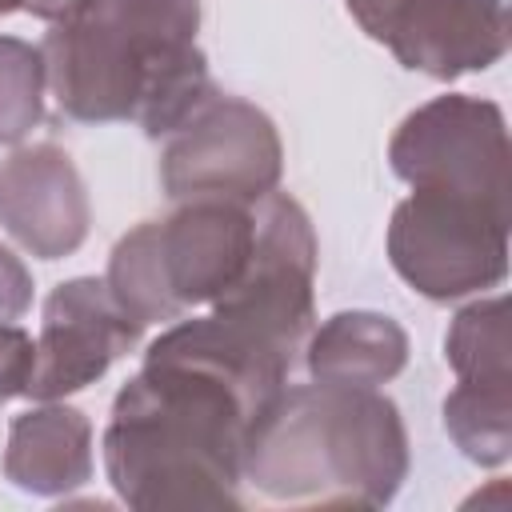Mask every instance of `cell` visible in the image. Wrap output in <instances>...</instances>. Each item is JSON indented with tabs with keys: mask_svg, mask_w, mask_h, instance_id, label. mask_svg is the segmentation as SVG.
Masks as SVG:
<instances>
[{
	"mask_svg": "<svg viewBox=\"0 0 512 512\" xmlns=\"http://www.w3.org/2000/svg\"><path fill=\"white\" fill-rule=\"evenodd\" d=\"M32 308V276L16 252L0 244V324L20 320Z\"/></svg>",
	"mask_w": 512,
	"mask_h": 512,
	"instance_id": "cell-18",
	"label": "cell"
},
{
	"mask_svg": "<svg viewBox=\"0 0 512 512\" xmlns=\"http://www.w3.org/2000/svg\"><path fill=\"white\" fill-rule=\"evenodd\" d=\"M44 92V52L20 36H0V144H16L40 124Z\"/></svg>",
	"mask_w": 512,
	"mask_h": 512,
	"instance_id": "cell-16",
	"label": "cell"
},
{
	"mask_svg": "<svg viewBox=\"0 0 512 512\" xmlns=\"http://www.w3.org/2000/svg\"><path fill=\"white\" fill-rule=\"evenodd\" d=\"M392 172L424 192H448L508 212L512 152L504 112L480 96H436L408 112L388 144Z\"/></svg>",
	"mask_w": 512,
	"mask_h": 512,
	"instance_id": "cell-6",
	"label": "cell"
},
{
	"mask_svg": "<svg viewBox=\"0 0 512 512\" xmlns=\"http://www.w3.org/2000/svg\"><path fill=\"white\" fill-rule=\"evenodd\" d=\"M304 364L320 384L376 388L408 364V336L392 316L380 312H336L312 328Z\"/></svg>",
	"mask_w": 512,
	"mask_h": 512,
	"instance_id": "cell-13",
	"label": "cell"
},
{
	"mask_svg": "<svg viewBox=\"0 0 512 512\" xmlns=\"http://www.w3.org/2000/svg\"><path fill=\"white\" fill-rule=\"evenodd\" d=\"M252 248V204L224 196L176 200L164 220L124 232L108 256L104 284L144 328L212 304L244 268Z\"/></svg>",
	"mask_w": 512,
	"mask_h": 512,
	"instance_id": "cell-4",
	"label": "cell"
},
{
	"mask_svg": "<svg viewBox=\"0 0 512 512\" xmlns=\"http://www.w3.org/2000/svg\"><path fill=\"white\" fill-rule=\"evenodd\" d=\"M444 356L460 380H512V332L504 296L476 300L456 312L444 336Z\"/></svg>",
	"mask_w": 512,
	"mask_h": 512,
	"instance_id": "cell-15",
	"label": "cell"
},
{
	"mask_svg": "<svg viewBox=\"0 0 512 512\" xmlns=\"http://www.w3.org/2000/svg\"><path fill=\"white\" fill-rule=\"evenodd\" d=\"M284 148L276 124L248 100L208 92L168 136L160 156V184L172 200L224 196L256 204L280 184Z\"/></svg>",
	"mask_w": 512,
	"mask_h": 512,
	"instance_id": "cell-8",
	"label": "cell"
},
{
	"mask_svg": "<svg viewBox=\"0 0 512 512\" xmlns=\"http://www.w3.org/2000/svg\"><path fill=\"white\" fill-rule=\"evenodd\" d=\"M0 224L40 260L72 256L84 244L92 204L64 148L44 140L0 160Z\"/></svg>",
	"mask_w": 512,
	"mask_h": 512,
	"instance_id": "cell-11",
	"label": "cell"
},
{
	"mask_svg": "<svg viewBox=\"0 0 512 512\" xmlns=\"http://www.w3.org/2000/svg\"><path fill=\"white\" fill-rule=\"evenodd\" d=\"M352 20L404 68L456 80L508 52L504 0H344Z\"/></svg>",
	"mask_w": 512,
	"mask_h": 512,
	"instance_id": "cell-9",
	"label": "cell"
},
{
	"mask_svg": "<svg viewBox=\"0 0 512 512\" xmlns=\"http://www.w3.org/2000/svg\"><path fill=\"white\" fill-rule=\"evenodd\" d=\"M84 4H88V0H32L28 12L40 16V20H48V24H60V20H72Z\"/></svg>",
	"mask_w": 512,
	"mask_h": 512,
	"instance_id": "cell-19",
	"label": "cell"
},
{
	"mask_svg": "<svg viewBox=\"0 0 512 512\" xmlns=\"http://www.w3.org/2000/svg\"><path fill=\"white\" fill-rule=\"evenodd\" d=\"M144 324L120 308L112 288L96 276L64 280L44 300L36 360L24 396L60 400L100 380L112 360L136 348Z\"/></svg>",
	"mask_w": 512,
	"mask_h": 512,
	"instance_id": "cell-10",
	"label": "cell"
},
{
	"mask_svg": "<svg viewBox=\"0 0 512 512\" xmlns=\"http://www.w3.org/2000/svg\"><path fill=\"white\" fill-rule=\"evenodd\" d=\"M196 28L200 0H88L40 44L48 92L72 120H136L160 140L212 92Z\"/></svg>",
	"mask_w": 512,
	"mask_h": 512,
	"instance_id": "cell-2",
	"label": "cell"
},
{
	"mask_svg": "<svg viewBox=\"0 0 512 512\" xmlns=\"http://www.w3.org/2000/svg\"><path fill=\"white\" fill-rule=\"evenodd\" d=\"M316 232L288 192H264L252 204V248L240 276L212 300V312L296 368L312 336Z\"/></svg>",
	"mask_w": 512,
	"mask_h": 512,
	"instance_id": "cell-5",
	"label": "cell"
},
{
	"mask_svg": "<svg viewBox=\"0 0 512 512\" xmlns=\"http://www.w3.org/2000/svg\"><path fill=\"white\" fill-rule=\"evenodd\" d=\"M4 476L20 492L64 496L92 480V424L80 408H28L8 428Z\"/></svg>",
	"mask_w": 512,
	"mask_h": 512,
	"instance_id": "cell-12",
	"label": "cell"
},
{
	"mask_svg": "<svg viewBox=\"0 0 512 512\" xmlns=\"http://www.w3.org/2000/svg\"><path fill=\"white\" fill-rule=\"evenodd\" d=\"M240 476L268 500L380 508L408 476V432L376 388H280L252 420Z\"/></svg>",
	"mask_w": 512,
	"mask_h": 512,
	"instance_id": "cell-3",
	"label": "cell"
},
{
	"mask_svg": "<svg viewBox=\"0 0 512 512\" xmlns=\"http://www.w3.org/2000/svg\"><path fill=\"white\" fill-rule=\"evenodd\" d=\"M388 260L428 300H460L508 272V212L412 188L388 224Z\"/></svg>",
	"mask_w": 512,
	"mask_h": 512,
	"instance_id": "cell-7",
	"label": "cell"
},
{
	"mask_svg": "<svg viewBox=\"0 0 512 512\" xmlns=\"http://www.w3.org/2000/svg\"><path fill=\"white\" fill-rule=\"evenodd\" d=\"M28 4H32V0H0V16H8V12H16V8L28 12Z\"/></svg>",
	"mask_w": 512,
	"mask_h": 512,
	"instance_id": "cell-20",
	"label": "cell"
},
{
	"mask_svg": "<svg viewBox=\"0 0 512 512\" xmlns=\"http://www.w3.org/2000/svg\"><path fill=\"white\" fill-rule=\"evenodd\" d=\"M288 376V360L216 312L168 328L112 400L104 468L116 496L140 512L240 508L248 428Z\"/></svg>",
	"mask_w": 512,
	"mask_h": 512,
	"instance_id": "cell-1",
	"label": "cell"
},
{
	"mask_svg": "<svg viewBox=\"0 0 512 512\" xmlns=\"http://www.w3.org/2000/svg\"><path fill=\"white\" fill-rule=\"evenodd\" d=\"M444 428L468 460L504 464L512 456V380H460L444 400Z\"/></svg>",
	"mask_w": 512,
	"mask_h": 512,
	"instance_id": "cell-14",
	"label": "cell"
},
{
	"mask_svg": "<svg viewBox=\"0 0 512 512\" xmlns=\"http://www.w3.org/2000/svg\"><path fill=\"white\" fill-rule=\"evenodd\" d=\"M32 360H36L32 336L16 324H0V404H8L12 396H24Z\"/></svg>",
	"mask_w": 512,
	"mask_h": 512,
	"instance_id": "cell-17",
	"label": "cell"
}]
</instances>
